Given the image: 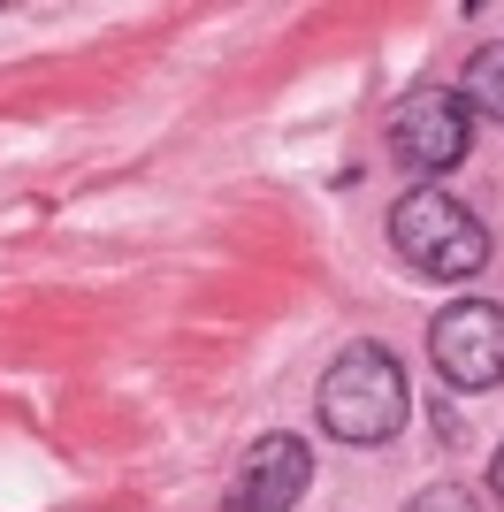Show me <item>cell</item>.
<instances>
[{
	"label": "cell",
	"instance_id": "obj_1",
	"mask_svg": "<svg viewBox=\"0 0 504 512\" xmlns=\"http://www.w3.org/2000/svg\"><path fill=\"white\" fill-rule=\"evenodd\" d=\"M321 428L336 444H390L405 428V367L382 344H344L321 375Z\"/></svg>",
	"mask_w": 504,
	"mask_h": 512
},
{
	"label": "cell",
	"instance_id": "obj_2",
	"mask_svg": "<svg viewBox=\"0 0 504 512\" xmlns=\"http://www.w3.org/2000/svg\"><path fill=\"white\" fill-rule=\"evenodd\" d=\"M390 245H398V260H413L420 276H436V283H466L489 268V230L436 184H420V192H405L390 207Z\"/></svg>",
	"mask_w": 504,
	"mask_h": 512
},
{
	"label": "cell",
	"instance_id": "obj_3",
	"mask_svg": "<svg viewBox=\"0 0 504 512\" xmlns=\"http://www.w3.org/2000/svg\"><path fill=\"white\" fill-rule=\"evenodd\" d=\"M428 352H436V375L451 390H497L504 383V306L497 299L443 306L436 329H428Z\"/></svg>",
	"mask_w": 504,
	"mask_h": 512
},
{
	"label": "cell",
	"instance_id": "obj_4",
	"mask_svg": "<svg viewBox=\"0 0 504 512\" xmlns=\"http://www.w3.org/2000/svg\"><path fill=\"white\" fill-rule=\"evenodd\" d=\"M466 130H474V115H466L459 92H405L398 107H390V161L413 176H443L466 161Z\"/></svg>",
	"mask_w": 504,
	"mask_h": 512
},
{
	"label": "cell",
	"instance_id": "obj_5",
	"mask_svg": "<svg viewBox=\"0 0 504 512\" xmlns=\"http://www.w3.org/2000/svg\"><path fill=\"white\" fill-rule=\"evenodd\" d=\"M314 482V451L298 436H252V451L237 459L230 512H291Z\"/></svg>",
	"mask_w": 504,
	"mask_h": 512
},
{
	"label": "cell",
	"instance_id": "obj_6",
	"mask_svg": "<svg viewBox=\"0 0 504 512\" xmlns=\"http://www.w3.org/2000/svg\"><path fill=\"white\" fill-rule=\"evenodd\" d=\"M459 100H466V115L504 123V39L497 46H474V62H466V77H459Z\"/></svg>",
	"mask_w": 504,
	"mask_h": 512
},
{
	"label": "cell",
	"instance_id": "obj_7",
	"mask_svg": "<svg viewBox=\"0 0 504 512\" xmlns=\"http://www.w3.org/2000/svg\"><path fill=\"white\" fill-rule=\"evenodd\" d=\"M405 512H482V505H474V497H466L459 482H436V490H420Z\"/></svg>",
	"mask_w": 504,
	"mask_h": 512
},
{
	"label": "cell",
	"instance_id": "obj_8",
	"mask_svg": "<svg viewBox=\"0 0 504 512\" xmlns=\"http://www.w3.org/2000/svg\"><path fill=\"white\" fill-rule=\"evenodd\" d=\"M489 482H497V497H504V444H497V459H489Z\"/></svg>",
	"mask_w": 504,
	"mask_h": 512
}]
</instances>
